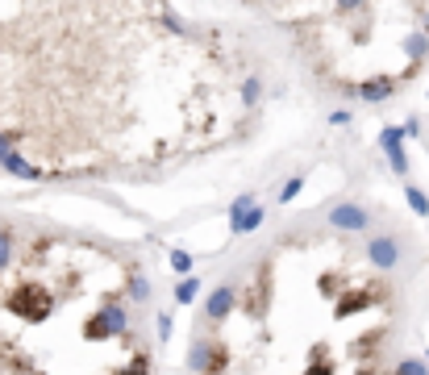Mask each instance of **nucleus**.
<instances>
[{
  "label": "nucleus",
  "instance_id": "nucleus-2",
  "mask_svg": "<svg viewBox=\"0 0 429 375\" xmlns=\"http://www.w3.org/2000/svg\"><path fill=\"white\" fill-rule=\"evenodd\" d=\"M130 259L80 234H0V375H154Z\"/></svg>",
  "mask_w": 429,
  "mask_h": 375
},
{
  "label": "nucleus",
  "instance_id": "nucleus-1",
  "mask_svg": "<svg viewBox=\"0 0 429 375\" xmlns=\"http://www.w3.org/2000/svg\"><path fill=\"white\" fill-rule=\"evenodd\" d=\"M259 67L175 4H0V167L150 180L254 130Z\"/></svg>",
  "mask_w": 429,
  "mask_h": 375
},
{
  "label": "nucleus",
  "instance_id": "nucleus-3",
  "mask_svg": "<svg viewBox=\"0 0 429 375\" xmlns=\"http://www.w3.org/2000/svg\"><path fill=\"white\" fill-rule=\"evenodd\" d=\"M413 4H367V34H354L350 4H313L284 8L296 30V50L304 67L330 88L354 100H383L400 92L429 63V8H421L409 25Z\"/></svg>",
  "mask_w": 429,
  "mask_h": 375
}]
</instances>
